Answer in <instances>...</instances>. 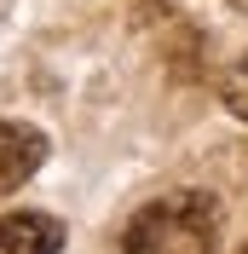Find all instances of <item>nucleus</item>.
Segmentation results:
<instances>
[{"label": "nucleus", "mask_w": 248, "mask_h": 254, "mask_svg": "<svg viewBox=\"0 0 248 254\" xmlns=\"http://www.w3.org/2000/svg\"><path fill=\"white\" fill-rule=\"evenodd\" d=\"M41 162H47V133L29 122H6L0 116V196L23 190L41 174Z\"/></svg>", "instance_id": "nucleus-2"}, {"label": "nucleus", "mask_w": 248, "mask_h": 254, "mask_svg": "<svg viewBox=\"0 0 248 254\" xmlns=\"http://www.w3.org/2000/svg\"><path fill=\"white\" fill-rule=\"evenodd\" d=\"M127 254H214L219 249V202L208 190H173L144 202L122 231Z\"/></svg>", "instance_id": "nucleus-1"}, {"label": "nucleus", "mask_w": 248, "mask_h": 254, "mask_svg": "<svg viewBox=\"0 0 248 254\" xmlns=\"http://www.w3.org/2000/svg\"><path fill=\"white\" fill-rule=\"evenodd\" d=\"M63 225L52 214H6L0 220V254H58Z\"/></svg>", "instance_id": "nucleus-3"}, {"label": "nucleus", "mask_w": 248, "mask_h": 254, "mask_svg": "<svg viewBox=\"0 0 248 254\" xmlns=\"http://www.w3.org/2000/svg\"><path fill=\"white\" fill-rule=\"evenodd\" d=\"M219 104H225L237 122H248V52L225 69V75H219Z\"/></svg>", "instance_id": "nucleus-4"}, {"label": "nucleus", "mask_w": 248, "mask_h": 254, "mask_svg": "<svg viewBox=\"0 0 248 254\" xmlns=\"http://www.w3.org/2000/svg\"><path fill=\"white\" fill-rule=\"evenodd\" d=\"M243 254H248V249H243Z\"/></svg>", "instance_id": "nucleus-5"}]
</instances>
